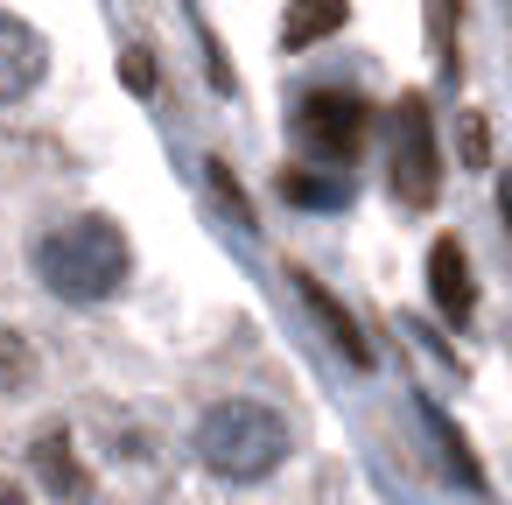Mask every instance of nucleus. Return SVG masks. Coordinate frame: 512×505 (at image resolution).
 <instances>
[{
  "label": "nucleus",
  "instance_id": "39448f33",
  "mask_svg": "<svg viewBox=\"0 0 512 505\" xmlns=\"http://www.w3.org/2000/svg\"><path fill=\"white\" fill-rule=\"evenodd\" d=\"M428 295H435L442 323H456V330L477 316V274H470V253H463L456 232H442V239L428 246Z\"/></svg>",
  "mask_w": 512,
  "mask_h": 505
},
{
  "label": "nucleus",
  "instance_id": "ddd939ff",
  "mask_svg": "<svg viewBox=\"0 0 512 505\" xmlns=\"http://www.w3.org/2000/svg\"><path fill=\"white\" fill-rule=\"evenodd\" d=\"M435 8V57L442 71H456V15H463V0H428Z\"/></svg>",
  "mask_w": 512,
  "mask_h": 505
},
{
  "label": "nucleus",
  "instance_id": "f8f14e48",
  "mask_svg": "<svg viewBox=\"0 0 512 505\" xmlns=\"http://www.w3.org/2000/svg\"><path fill=\"white\" fill-rule=\"evenodd\" d=\"M36 372H43L36 344H29L22 330L0 323V393H29V386H36Z\"/></svg>",
  "mask_w": 512,
  "mask_h": 505
},
{
  "label": "nucleus",
  "instance_id": "f03ea898",
  "mask_svg": "<svg viewBox=\"0 0 512 505\" xmlns=\"http://www.w3.org/2000/svg\"><path fill=\"white\" fill-rule=\"evenodd\" d=\"M197 463L211 470V477H225V484H260V477H274L281 470V456H288V421L274 414V407H260V400H218L204 421H197Z\"/></svg>",
  "mask_w": 512,
  "mask_h": 505
},
{
  "label": "nucleus",
  "instance_id": "f257e3e1",
  "mask_svg": "<svg viewBox=\"0 0 512 505\" xmlns=\"http://www.w3.org/2000/svg\"><path fill=\"white\" fill-rule=\"evenodd\" d=\"M36 274L57 302H106L127 288L134 274V246L113 218L85 211V218H64L57 232L36 239Z\"/></svg>",
  "mask_w": 512,
  "mask_h": 505
},
{
  "label": "nucleus",
  "instance_id": "1a4fd4ad",
  "mask_svg": "<svg viewBox=\"0 0 512 505\" xmlns=\"http://www.w3.org/2000/svg\"><path fill=\"white\" fill-rule=\"evenodd\" d=\"M36 470H43V484L57 498H92V477H85V463L71 449V428H43L36 435Z\"/></svg>",
  "mask_w": 512,
  "mask_h": 505
},
{
  "label": "nucleus",
  "instance_id": "f3484780",
  "mask_svg": "<svg viewBox=\"0 0 512 505\" xmlns=\"http://www.w3.org/2000/svg\"><path fill=\"white\" fill-rule=\"evenodd\" d=\"M0 505H29V498H22V491H15L8 477H0Z\"/></svg>",
  "mask_w": 512,
  "mask_h": 505
},
{
  "label": "nucleus",
  "instance_id": "9d476101",
  "mask_svg": "<svg viewBox=\"0 0 512 505\" xmlns=\"http://www.w3.org/2000/svg\"><path fill=\"white\" fill-rule=\"evenodd\" d=\"M344 22H351L344 0H295V8L281 15V43H288V50H316V43L337 36Z\"/></svg>",
  "mask_w": 512,
  "mask_h": 505
},
{
  "label": "nucleus",
  "instance_id": "20e7f679",
  "mask_svg": "<svg viewBox=\"0 0 512 505\" xmlns=\"http://www.w3.org/2000/svg\"><path fill=\"white\" fill-rule=\"evenodd\" d=\"M393 197L407 211H428L442 197V155H435V120H428V99H400L393 106Z\"/></svg>",
  "mask_w": 512,
  "mask_h": 505
},
{
  "label": "nucleus",
  "instance_id": "9b49d317",
  "mask_svg": "<svg viewBox=\"0 0 512 505\" xmlns=\"http://www.w3.org/2000/svg\"><path fill=\"white\" fill-rule=\"evenodd\" d=\"M281 197L295 211H344L351 204V176H316V169H281Z\"/></svg>",
  "mask_w": 512,
  "mask_h": 505
},
{
  "label": "nucleus",
  "instance_id": "2eb2a0df",
  "mask_svg": "<svg viewBox=\"0 0 512 505\" xmlns=\"http://www.w3.org/2000/svg\"><path fill=\"white\" fill-rule=\"evenodd\" d=\"M484 155H491V134H484V120H477V113H463V162H470V169H484Z\"/></svg>",
  "mask_w": 512,
  "mask_h": 505
},
{
  "label": "nucleus",
  "instance_id": "7ed1b4c3",
  "mask_svg": "<svg viewBox=\"0 0 512 505\" xmlns=\"http://www.w3.org/2000/svg\"><path fill=\"white\" fill-rule=\"evenodd\" d=\"M295 134H302V148H309V155H323L330 169H351V162L365 155L372 106H365V92L316 85V92H302V106H295Z\"/></svg>",
  "mask_w": 512,
  "mask_h": 505
},
{
  "label": "nucleus",
  "instance_id": "423d86ee",
  "mask_svg": "<svg viewBox=\"0 0 512 505\" xmlns=\"http://www.w3.org/2000/svg\"><path fill=\"white\" fill-rule=\"evenodd\" d=\"M43 71H50V43H43L29 22L0 15V106L29 99V92L43 85Z\"/></svg>",
  "mask_w": 512,
  "mask_h": 505
},
{
  "label": "nucleus",
  "instance_id": "4468645a",
  "mask_svg": "<svg viewBox=\"0 0 512 505\" xmlns=\"http://www.w3.org/2000/svg\"><path fill=\"white\" fill-rule=\"evenodd\" d=\"M204 169H211V183H218V197H225V204H232V218H239V225H246V232H253V204H246V190H239V183H232V169H225V162H218V155H204Z\"/></svg>",
  "mask_w": 512,
  "mask_h": 505
},
{
  "label": "nucleus",
  "instance_id": "dca6fc26",
  "mask_svg": "<svg viewBox=\"0 0 512 505\" xmlns=\"http://www.w3.org/2000/svg\"><path fill=\"white\" fill-rule=\"evenodd\" d=\"M120 71L134 78V92H155V64H148V50H127V57H120Z\"/></svg>",
  "mask_w": 512,
  "mask_h": 505
},
{
  "label": "nucleus",
  "instance_id": "6e6552de",
  "mask_svg": "<svg viewBox=\"0 0 512 505\" xmlns=\"http://www.w3.org/2000/svg\"><path fill=\"white\" fill-rule=\"evenodd\" d=\"M421 421H428V435H435V449H442V463H449V477H456V484H463L470 498H484V491H491V484H484V463L470 456V442H463V428H456V421H449V414H442V407H435L428 393H421Z\"/></svg>",
  "mask_w": 512,
  "mask_h": 505
},
{
  "label": "nucleus",
  "instance_id": "0eeeda50",
  "mask_svg": "<svg viewBox=\"0 0 512 505\" xmlns=\"http://www.w3.org/2000/svg\"><path fill=\"white\" fill-rule=\"evenodd\" d=\"M288 281H295V295L309 302V316L323 323V337H330V344H337V351H344V358H351L358 372H372V344H365L358 316H351V309H344V302H337V295H330V288H323V281H316L309 267H288Z\"/></svg>",
  "mask_w": 512,
  "mask_h": 505
}]
</instances>
